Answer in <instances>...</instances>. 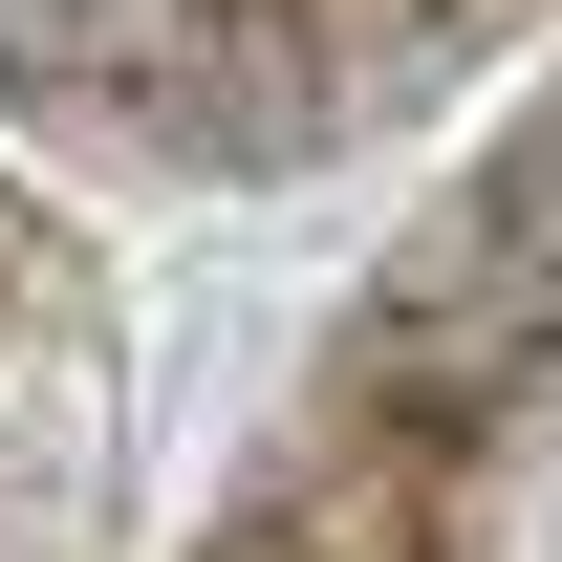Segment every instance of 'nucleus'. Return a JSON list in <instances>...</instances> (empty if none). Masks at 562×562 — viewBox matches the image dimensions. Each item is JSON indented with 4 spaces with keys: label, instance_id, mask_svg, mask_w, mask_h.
I'll list each match as a JSON object with an SVG mask.
<instances>
[{
    "label": "nucleus",
    "instance_id": "obj_1",
    "mask_svg": "<svg viewBox=\"0 0 562 562\" xmlns=\"http://www.w3.org/2000/svg\"><path fill=\"white\" fill-rule=\"evenodd\" d=\"M519 368H562V109L497 151L476 195L390 260V303H368V390H390V412H497Z\"/></svg>",
    "mask_w": 562,
    "mask_h": 562
},
{
    "label": "nucleus",
    "instance_id": "obj_2",
    "mask_svg": "<svg viewBox=\"0 0 562 562\" xmlns=\"http://www.w3.org/2000/svg\"><path fill=\"white\" fill-rule=\"evenodd\" d=\"M0 87H66V109H131V131H260L281 22L260 0H0Z\"/></svg>",
    "mask_w": 562,
    "mask_h": 562
}]
</instances>
